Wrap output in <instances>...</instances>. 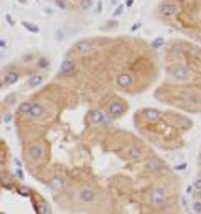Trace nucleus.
I'll use <instances>...</instances> for the list:
<instances>
[{"label": "nucleus", "instance_id": "obj_35", "mask_svg": "<svg viewBox=\"0 0 201 214\" xmlns=\"http://www.w3.org/2000/svg\"><path fill=\"white\" fill-rule=\"evenodd\" d=\"M7 22H9L10 25H13V18H12V17H9V15H7Z\"/></svg>", "mask_w": 201, "mask_h": 214}, {"label": "nucleus", "instance_id": "obj_33", "mask_svg": "<svg viewBox=\"0 0 201 214\" xmlns=\"http://www.w3.org/2000/svg\"><path fill=\"white\" fill-rule=\"evenodd\" d=\"M56 38H58V40H63V31H56Z\"/></svg>", "mask_w": 201, "mask_h": 214}, {"label": "nucleus", "instance_id": "obj_23", "mask_svg": "<svg viewBox=\"0 0 201 214\" xmlns=\"http://www.w3.org/2000/svg\"><path fill=\"white\" fill-rule=\"evenodd\" d=\"M91 5H92V0H81V9L83 10L91 9Z\"/></svg>", "mask_w": 201, "mask_h": 214}, {"label": "nucleus", "instance_id": "obj_7", "mask_svg": "<svg viewBox=\"0 0 201 214\" xmlns=\"http://www.w3.org/2000/svg\"><path fill=\"white\" fill-rule=\"evenodd\" d=\"M182 97H183V100L186 104H199V100H201L199 94L195 92V91H185L182 94Z\"/></svg>", "mask_w": 201, "mask_h": 214}, {"label": "nucleus", "instance_id": "obj_36", "mask_svg": "<svg viewBox=\"0 0 201 214\" xmlns=\"http://www.w3.org/2000/svg\"><path fill=\"white\" fill-rule=\"evenodd\" d=\"M132 3H134V0H127V7H132Z\"/></svg>", "mask_w": 201, "mask_h": 214}, {"label": "nucleus", "instance_id": "obj_6", "mask_svg": "<svg viewBox=\"0 0 201 214\" xmlns=\"http://www.w3.org/2000/svg\"><path fill=\"white\" fill-rule=\"evenodd\" d=\"M43 155H45V147L41 143H33L28 148V156L30 158H43Z\"/></svg>", "mask_w": 201, "mask_h": 214}, {"label": "nucleus", "instance_id": "obj_1", "mask_svg": "<svg viewBox=\"0 0 201 214\" xmlns=\"http://www.w3.org/2000/svg\"><path fill=\"white\" fill-rule=\"evenodd\" d=\"M111 117L106 115L102 111H91L89 114H87V119H89L92 124H111Z\"/></svg>", "mask_w": 201, "mask_h": 214}, {"label": "nucleus", "instance_id": "obj_16", "mask_svg": "<svg viewBox=\"0 0 201 214\" xmlns=\"http://www.w3.org/2000/svg\"><path fill=\"white\" fill-rule=\"evenodd\" d=\"M20 78V74L17 71H9L5 74V78H3V84H7V86H10V84H13V82H17Z\"/></svg>", "mask_w": 201, "mask_h": 214}, {"label": "nucleus", "instance_id": "obj_25", "mask_svg": "<svg viewBox=\"0 0 201 214\" xmlns=\"http://www.w3.org/2000/svg\"><path fill=\"white\" fill-rule=\"evenodd\" d=\"M48 64H50V61H48V59H45V58H41V59L38 61V68L45 69V68H48Z\"/></svg>", "mask_w": 201, "mask_h": 214}, {"label": "nucleus", "instance_id": "obj_37", "mask_svg": "<svg viewBox=\"0 0 201 214\" xmlns=\"http://www.w3.org/2000/svg\"><path fill=\"white\" fill-rule=\"evenodd\" d=\"M199 58H201V54H199Z\"/></svg>", "mask_w": 201, "mask_h": 214}, {"label": "nucleus", "instance_id": "obj_8", "mask_svg": "<svg viewBox=\"0 0 201 214\" xmlns=\"http://www.w3.org/2000/svg\"><path fill=\"white\" fill-rule=\"evenodd\" d=\"M171 74L178 79H186L188 76H190V68L185 66V64H180V66L175 68V71H171Z\"/></svg>", "mask_w": 201, "mask_h": 214}, {"label": "nucleus", "instance_id": "obj_14", "mask_svg": "<svg viewBox=\"0 0 201 214\" xmlns=\"http://www.w3.org/2000/svg\"><path fill=\"white\" fill-rule=\"evenodd\" d=\"M74 71V61L71 59H64L61 68H59V74H71Z\"/></svg>", "mask_w": 201, "mask_h": 214}, {"label": "nucleus", "instance_id": "obj_18", "mask_svg": "<svg viewBox=\"0 0 201 214\" xmlns=\"http://www.w3.org/2000/svg\"><path fill=\"white\" fill-rule=\"evenodd\" d=\"M45 81V78L43 76H40V74H37V76H33V78H30V81H28V86H31V87H37V86H40V84Z\"/></svg>", "mask_w": 201, "mask_h": 214}, {"label": "nucleus", "instance_id": "obj_32", "mask_svg": "<svg viewBox=\"0 0 201 214\" xmlns=\"http://www.w3.org/2000/svg\"><path fill=\"white\" fill-rule=\"evenodd\" d=\"M17 176L20 180H23V171H22V170H17Z\"/></svg>", "mask_w": 201, "mask_h": 214}, {"label": "nucleus", "instance_id": "obj_4", "mask_svg": "<svg viewBox=\"0 0 201 214\" xmlns=\"http://www.w3.org/2000/svg\"><path fill=\"white\" fill-rule=\"evenodd\" d=\"M125 106H124L120 100H112V102L109 104V112H111V115L112 117H120L125 112Z\"/></svg>", "mask_w": 201, "mask_h": 214}, {"label": "nucleus", "instance_id": "obj_34", "mask_svg": "<svg viewBox=\"0 0 201 214\" xmlns=\"http://www.w3.org/2000/svg\"><path fill=\"white\" fill-rule=\"evenodd\" d=\"M100 10H102V2L99 0V3H97V12H99V13H100Z\"/></svg>", "mask_w": 201, "mask_h": 214}, {"label": "nucleus", "instance_id": "obj_10", "mask_svg": "<svg viewBox=\"0 0 201 214\" xmlns=\"http://www.w3.org/2000/svg\"><path fill=\"white\" fill-rule=\"evenodd\" d=\"M79 198H81V201H84V203H92V201L96 199V193L89 188H84V189H81V193H79Z\"/></svg>", "mask_w": 201, "mask_h": 214}, {"label": "nucleus", "instance_id": "obj_29", "mask_svg": "<svg viewBox=\"0 0 201 214\" xmlns=\"http://www.w3.org/2000/svg\"><path fill=\"white\" fill-rule=\"evenodd\" d=\"M2 120H3L5 124H9L10 120H12V115H10V114H3V119H2Z\"/></svg>", "mask_w": 201, "mask_h": 214}, {"label": "nucleus", "instance_id": "obj_12", "mask_svg": "<svg viewBox=\"0 0 201 214\" xmlns=\"http://www.w3.org/2000/svg\"><path fill=\"white\" fill-rule=\"evenodd\" d=\"M147 170H150V171H160V170H163V163L160 158H150L147 161Z\"/></svg>", "mask_w": 201, "mask_h": 214}, {"label": "nucleus", "instance_id": "obj_17", "mask_svg": "<svg viewBox=\"0 0 201 214\" xmlns=\"http://www.w3.org/2000/svg\"><path fill=\"white\" fill-rule=\"evenodd\" d=\"M76 50H78L79 51V53H87V51H91V43L89 41H86V40H83V41H78V43H76Z\"/></svg>", "mask_w": 201, "mask_h": 214}, {"label": "nucleus", "instance_id": "obj_20", "mask_svg": "<svg viewBox=\"0 0 201 214\" xmlns=\"http://www.w3.org/2000/svg\"><path fill=\"white\" fill-rule=\"evenodd\" d=\"M37 212H41V214H50L51 212V209H50V206H48L46 203H41V204H38V211Z\"/></svg>", "mask_w": 201, "mask_h": 214}, {"label": "nucleus", "instance_id": "obj_30", "mask_svg": "<svg viewBox=\"0 0 201 214\" xmlns=\"http://www.w3.org/2000/svg\"><path fill=\"white\" fill-rule=\"evenodd\" d=\"M122 10H124V7H122V5H119V7H117V10L114 12V15H115V17H119V15L122 13Z\"/></svg>", "mask_w": 201, "mask_h": 214}, {"label": "nucleus", "instance_id": "obj_3", "mask_svg": "<svg viewBox=\"0 0 201 214\" xmlns=\"http://www.w3.org/2000/svg\"><path fill=\"white\" fill-rule=\"evenodd\" d=\"M142 115L145 117L147 122H152V124H157L162 120V112L157 111V109H143Z\"/></svg>", "mask_w": 201, "mask_h": 214}, {"label": "nucleus", "instance_id": "obj_2", "mask_svg": "<svg viewBox=\"0 0 201 214\" xmlns=\"http://www.w3.org/2000/svg\"><path fill=\"white\" fill-rule=\"evenodd\" d=\"M165 201H167V196H165L163 189L157 188V189H152L150 193V203L153 206H163Z\"/></svg>", "mask_w": 201, "mask_h": 214}, {"label": "nucleus", "instance_id": "obj_21", "mask_svg": "<svg viewBox=\"0 0 201 214\" xmlns=\"http://www.w3.org/2000/svg\"><path fill=\"white\" fill-rule=\"evenodd\" d=\"M22 25L25 26L28 31H33V33H38V31H40V30H38V26H37V25H33V23H30V22H23Z\"/></svg>", "mask_w": 201, "mask_h": 214}, {"label": "nucleus", "instance_id": "obj_28", "mask_svg": "<svg viewBox=\"0 0 201 214\" xmlns=\"http://www.w3.org/2000/svg\"><path fill=\"white\" fill-rule=\"evenodd\" d=\"M162 43H163V38H158L157 41H153V43H152V46H153V48H158L160 45H162Z\"/></svg>", "mask_w": 201, "mask_h": 214}, {"label": "nucleus", "instance_id": "obj_24", "mask_svg": "<svg viewBox=\"0 0 201 214\" xmlns=\"http://www.w3.org/2000/svg\"><path fill=\"white\" fill-rule=\"evenodd\" d=\"M18 195H22V196H30V189H28L26 186H20V188H18Z\"/></svg>", "mask_w": 201, "mask_h": 214}, {"label": "nucleus", "instance_id": "obj_26", "mask_svg": "<svg viewBox=\"0 0 201 214\" xmlns=\"http://www.w3.org/2000/svg\"><path fill=\"white\" fill-rule=\"evenodd\" d=\"M193 211H195V212H201V203H199V201H198V203H195V204H193Z\"/></svg>", "mask_w": 201, "mask_h": 214}, {"label": "nucleus", "instance_id": "obj_11", "mask_svg": "<svg viewBox=\"0 0 201 214\" xmlns=\"http://www.w3.org/2000/svg\"><path fill=\"white\" fill-rule=\"evenodd\" d=\"M127 155H129V158H130V160H140V158H142V155H143V152H142V148H140L139 145H132V147L129 148Z\"/></svg>", "mask_w": 201, "mask_h": 214}, {"label": "nucleus", "instance_id": "obj_27", "mask_svg": "<svg viewBox=\"0 0 201 214\" xmlns=\"http://www.w3.org/2000/svg\"><path fill=\"white\" fill-rule=\"evenodd\" d=\"M55 2H56V5H58L59 7V9H66V2H64V0H55Z\"/></svg>", "mask_w": 201, "mask_h": 214}, {"label": "nucleus", "instance_id": "obj_31", "mask_svg": "<svg viewBox=\"0 0 201 214\" xmlns=\"http://www.w3.org/2000/svg\"><path fill=\"white\" fill-rule=\"evenodd\" d=\"M195 188L198 189V191H201V178H199V180H196V183H195Z\"/></svg>", "mask_w": 201, "mask_h": 214}, {"label": "nucleus", "instance_id": "obj_22", "mask_svg": "<svg viewBox=\"0 0 201 214\" xmlns=\"http://www.w3.org/2000/svg\"><path fill=\"white\" fill-rule=\"evenodd\" d=\"M15 100H17V96H15V94H9V96L5 97V102L9 104V106H13Z\"/></svg>", "mask_w": 201, "mask_h": 214}, {"label": "nucleus", "instance_id": "obj_15", "mask_svg": "<svg viewBox=\"0 0 201 214\" xmlns=\"http://www.w3.org/2000/svg\"><path fill=\"white\" fill-rule=\"evenodd\" d=\"M50 188L55 189V191H61V189L64 188V180L61 178V176H55V178H51Z\"/></svg>", "mask_w": 201, "mask_h": 214}, {"label": "nucleus", "instance_id": "obj_9", "mask_svg": "<svg viewBox=\"0 0 201 214\" xmlns=\"http://www.w3.org/2000/svg\"><path fill=\"white\" fill-rule=\"evenodd\" d=\"M43 112H45V106H43L41 102H33V107H31V111L28 112V117H31V119H37V117H41Z\"/></svg>", "mask_w": 201, "mask_h": 214}, {"label": "nucleus", "instance_id": "obj_19", "mask_svg": "<svg viewBox=\"0 0 201 214\" xmlns=\"http://www.w3.org/2000/svg\"><path fill=\"white\" fill-rule=\"evenodd\" d=\"M33 107V102H22L18 106V114H28Z\"/></svg>", "mask_w": 201, "mask_h": 214}, {"label": "nucleus", "instance_id": "obj_5", "mask_svg": "<svg viewBox=\"0 0 201 214\" xmlns=\"http://www.w3.org/2000/svg\"><path fill=\"white\" fill-rule=\"evenodd\" d=\"M176 12H178V5L173 3V2H167L160 7V15H163V17H171Z\"/></svg>", "mask_w": 201, "mask_h": 214}, {"label": "nucleus", "instance_id": "obj_13", "mask_svg": "<svg viewBox=\"0 0 201 214\" xmlns=\"http://www.w3.org/2000/svg\"><path fill=\"white\" fill-rule=\"evenodd\" d=\"M132 81H134V78H132L130 74H120L117 78V86L119 87H130L132 86Z\"/></svg>", "mask_w": 201, "mask_h": 214}]
</instances>
